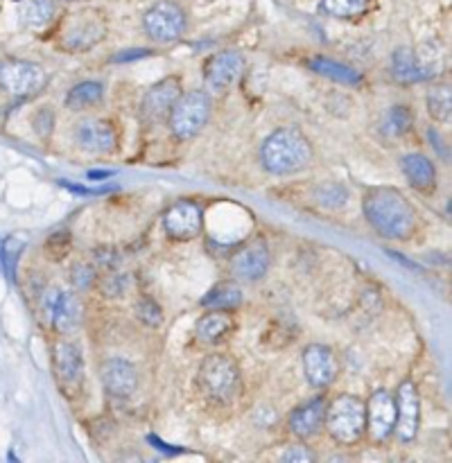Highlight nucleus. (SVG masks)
<instances>
[{
  "label": "nucleus",
  "instance_id": "f704fd0d",
  "mask_svg": "<svg viewBox=\"0 0 452 463\" xmlns=\"http://www.w3.org/2000/svg\"><path fill=\"white\" fill-rule=\"evenodd\" d=\"M68 247H71V235L66 231H59L57 238H50L48 244H45V251L50 253L52 258H63L68 253Z\"/></svg>",
  "mask_w": 452,
  "mask_h": 463
},
{
  "label": "nucleus",
  "instance_id": "a878e982",
  "mask_svg": "<svg viewBox=\"0 0 452 463\" xmlns=\"http://www.w3.org/2000/svg\"><path fill=\"white\" fill-rule=\"evenodd\" d=\"M240 301H242V294H240L238 288H233V285H217V288H212L211 292L203 297L202 306L203 307H211V310H233V307L240 306Z\"/></svg>",
  "mask_w": 452,
  "mask_h": 463
},
{
  "label": "nucleus",
  "instance_id": "bb28decb",
  "mask_svg": "<svg viewBox=\"0 0 452 463\" xmlns=\"http://www.w3.org/2000/svg\"><path fill=\"white\" fill-rule=\"evenodd\" d=\"M23 12V21L27 23L34 30H41V27L48 25L54 18V3L52 0H27Z\"/></svg>",
  "mask_w": 452,
  "mask_h": 463
},
{
  "label": "nucleus",
  "instance_id": "c9c22d12",
  "mask_svg": "<svg viewBox=\"0 0 452 463\" xmlns=\"http://www.w3.org/2000/svg\"><path fill=\"white\" fill-rule=\"evenodd\" d=\"M316 194H328V199H321V203H325L328 208L342 206V203L346 202V190L339 188V185H325V188H319Z\"/></svg>",
  "mask_w": 452,
  "mask_h": 463
},
{
  "label": "nucleus",
  "instance_id": "4be33fe9",
  "mask_svg": "<svg viewBox=\"0 0 452 463\" xmlns=\"http://www.w3.org/2000/svg\"><path fill=\"white\" fill-rule=\"evenodd\" d=\"M400 165L411 188H416L419 193L425 194H429L437 188V170H434L432 161H429L425 154H405Z\"/></svg>",
  "mask_w": 452,
  "mask_h": 463
},
{
  "label": "nucleus",
  "instance_id": "ddd939ff",
  "mask_svg": "<svg viewBox=\"0 0 452 463\" xmlns=\"http://www.w3.org/2000/svg\"><path fill=\"white\" fill-rule=\"evenodd\" d=\"M303 373H306L310 387H330L339 373V362L334 357L333 348L324 346V344H310L303 351Z\"/></svg>",
  "mask_w": 452,
  "mask_h": 463
},
{
  "label": "nucleus",
  "instance_id": "aec40b11",
  "mask_svg": "<svg viewBox=\"0 0 452 463\" xmlns=\"http://www.w3.org/2000/svg\"><path fill=\"white\" fill-rule=\"evenodd\" d=\"M325 419V401L324 398H312L306 405L297 407L289 416V432L297 439H310L324 428Z\"/></svg>",
  "mask_w": 452,
  "mask_h": 463
},
{
  "label": "nucleus",
  "instance_id": "dca6fc26",
  "mask_svg": "<svg viewBox=\"0 0 452 463\" xmlns=\"http://www.w3.org/2000/svg\"><path fill=\"white\" fill-rule=\"evenodd\" d=\"M267 269H269V251L262 240L247 244L231 258V271L235 279L244 280V283H258L260 279H265Z\"/></svg>",
  "mask_w": 452,
  "mask_h": 463
},
{
  "label": "nucleus",
  "instance_id": "cd10ccee",
  "mask_svg": "<svg viewBox=\"0 0 452 463\" xmlns=\"http://www.w3.org/2000/svg\"><path fill=\"white\" fill-rule=\"evenodd\" d=\"M371 0H321V9L334 18H355L369 9Z\"/></svg>",
  "mask_w": 452,
  "mask_h": 463
},
{
  "label": "nucleus",
  "instance_id": "2f4dec72",
  "mask_svg": "<svg viewBox=\"0 0 452 463\" xmlns=\"http://www.w3.org/2000/svg\"><path fill=\"white\" fill-rule=\"evenodd\" d=\"M136 312H138V319L145 326H149V328H158L163 324V310L154 298H143L138 307H136Z\"/></svg>",
  "mask_w": 452,
  "mask_h": 463
},
{
  "label": "nucleus",
  "instance_id": "20e7f679",
  "mask_svg": "<svg viewBox=\"0 0 452 463\" xmlns=\"http://www.w3.org/2000/svg\"><path fill=\"white\" fill-rule=\"evenodd\" d=\"M197 384L202 389V393L211 401L231 402L238 393L240 387V369L235 364L233 357L224 355V353H217V355H208L202 362L197 373Z\"/></svg>",
  "mask_w": 452,
  "mask_h": 463
},
{
  "label": "nucleus",
  "instance_id": "a211bd4d",
  "mask_svg": "<svg viewBox=\"0 0 452 463\" xmlns=\"http://www.w3.org/2000/svg\"><path fill=\"white\" fill-rule=\"evenodd\" d=\"M104 39V25L95 14H84V16L72 18L71 25L63 30L61 45L66 50H90L98 41Z\"/></svg>",
  "mask_w": 452,
  "mask_h": 463
},
{
  "label": "nucleus",
  "instance_id": "9d476101",
  "mask_svg": "<svg viewBox=\"0 0 452 463\" xmlns=\"http://www.w3.org/2000/svg\"><path fill=\"white\" fill-rule=\"evenodd\" d=\"M396 428V401L389 392L378 389L366 402V434L375 443L387 441Z\"/></svg>",
  "mask_w": 452,
  "mask_h": 463
},
{
  "label": "nucleus",
  "instance_id": "39448f33",
  "mask_svg": "<svg viewBox=\"0 0 452 463\" xmlns=\"http://www.w3.org/2000/svg\"><path fill=\"white\" fill-rule=\"evenodd\" d=\"M211 95L206 90H190V93H181L174 107L167 113V122H170V131L181 140L194 138L199 131L206 127L208 118H211Z\"/></svg>",
  "mask_w": 452,
  "mask_h": 463
},
{
  "label": "nucleus",
  "instance_id": "f8f14e48",
  "mask_svg": "<svg viewBox=\"0 0 452 463\" xmlns=\"http://www.w3.org/2000/svg\"><path fill=\"white\" fill-rule=\"evenodd\" d=\"M244 61L242 52L238 50H221V52L212 54L203 66V80L212 90H226L242 77Z\"/></svg>",
  "mask_w": 452,
  "mask_h": 463
},
{
  "label": "nucleus",
  "instance_id": "58836bf2",
  "mask_svg": "<svg viewBox=\"0 0 452 463\" xmlns=\"http://www.w3.org/2000/svg\"><path fill=\"white\" fill-rule=\"evenodd\" d=\"M90 181H99V179H108V176H113V172L111 170H90L89 175Z\"/></svg>",
  "mask_w": 452,
  "mask_h": 463
},
{
  "label": "nucleus",
  "instance_id": "393cba45",
  "mask_svg": "<svg viewBox=\"0 0 452 463\" xmlns=\"http://www.w3.org/2000/svg\"><path fill=\"white\" fill-rule=\"evenodd\" d=\"M104 98V84L102 81H81V84H75L66 95V104L72 111H81V109H90L95 104L102 102Z\"/></svg>",
  "mask_w": 452,
  "mask_h": 463
},
{
  "label": "nucleus",
  "instance_id": "0eeeda50",
  "mask_svg": "<svg viewBox=\"0 0 452 463\" xmlns=\"http://www.w3.org/2000/svg\"><path fill=\"white\" fill-rule=\"evenodd\" d=\"M163 229H165L167 238L179 240V242L194 240L203 231L202 206L197 202H190V199L172 203L163 215Z\"/></svg>",
  "mask_w": 452,
  "mask_h": 463
},
{
  "label": "nucleus",
  "instance_id": "e433bc0d",
  "mask_svg": "<svg viewBox=\"0 0 452 463\" xmlns=\"http://www.w3.org/2000/svg\"><path fill=\"white\" fill-rule=\"evenodd\" d=\"M283 461H287V463L315 461V455H312L306 446H292V448H287V452L283 455Z\"/></svg>",
  "mask_w": 452,
  "mask_h": 463
},
{
  "label": "nucleus",
  "instance_id": "4c0bfd02",
  "mask_svg": "<svg viewBox=\"0 0 452 463\" xmlns=\"http://www.w3.org/2000/svg\"><path fill=\"white\" fill-rule=\"evenodd\" d=\"M149 50H129V52H122L113 57V61H127V59H140V57H147Z\"/></svg>",
  "mask_w": 452,
  "mask_h": 463
},
{
  "label": "nucleus",
  "instance_id": "5701e85b",
  "mask_svg": "<svg viewBox=\"0 0 452 463\" xmlns=\"http://www.w3.org/2000/svg\"><path fill=\"white\" fill-rule=\"evenodd\" d=\"M391 72L400 84H419L432 77L429 66L419 61L411 48H398L391 59Z\"/></svg>",
  "mask_w": 452,
  "mask_h": 463
},
{
  "label": "nucleus",
  "instance_id": "ea45409f",
  "mask_svg": "<svg viewBox=\"0 0 452 463\" xmlns=\"http://www.w3.org/2000/svg\"><path fill=\"white\" fill-rule=\"evenodd\" d=\"M63 3H80V0H63Z\"/></svg>",
  "mask_w": 452,
  "mask_h": 463
},
{
  "label": "nucleus",
  "instance_id": "423d86ee",
  "mask_svg": "<svg viewBox=\"0 0 452 463\" xmlns=\"http://www.w3.org/2000/svg\"><path fill=\"white\" fill-rule=\"evenodd\" d=\"M188 18L181 5L172 3V0H158L152 7L145 12L143 27L145 34L156 43H174L184 36Z\"/></svg>",
  "mask_w": 452,
  "mask_h": 463
},
{
  "label": "nucleus",
  "instance_id": "4468645a",
  "mask_svg": "<svg viewBox=\"0 0 452 463\" xmlns=\"http://www.w3.org/2000/svg\"><path fill=\"white\" fill-rule=\"evenodd\" d=\"M45 317L57 333L66 335L75 330L81 321V303L68 289H52L45 297Z\"/></svg>",
  "mask_w": 452,
  "mask_h": 463
},
{
  "label": "nucleus",
  "instance_id": "6ab92c4d",
  "mask_svg": "<svg viewBox=\"0 0 452 463\" xmlns=\"http://www.w3.org/2000/svg\"><path fill=\"white\" fill-rule=\"evenodd\" d=\"M75 138L77 145L86 152H95V154H107L113 152L118 145V134L113 129L111 122L107 120H81L75 129Z\"/></svg>",
  "mask_w": 452,
  "mask_h": 463
},
{
  "label": "nucleus",
  "instance_id": "1a4fd4ad",
  "mask_svg": "<svg viewBox=\"0 0 452 463\" xmlns=\"http://www.w3.org/2000/svg\"><path fill=\"white\" fill-rule=\"evenodd\" d=\"M52 369L59 387L66 393L80 392L84 384V357L71 342H57L52 348Z\"/></svg>",
  "mask_w": 452,
  "mask_h": 463
},
{
  "label": "nucleus",
  "instance_id": "9b49d317",
  "mask_svg": "<svg viewBox=\"0 0 452 463\" xmlns=\"http://www.w3.org/2000/svg\"><path fill=\"white\" fill-rule=\"evenodd\" d=\"M181 95V81L179 77H167V80L156 81L152 89L145 93L143 102H140V118L147 125H156V122L167 120V113L174 107V102Z\"/></svg>",
  "mask_w": 452,
  "mask_h": 463
},
{
  "label": "nucleus",
  "instance_id": "72a5a7b5",
  "mask_svg": "<svg viewBox=\"0 0 452 463\" xmlns=\"http://www.w3.org/2000/svg\"><path fill=\"white\" fill-rule=\"evenodd\" d=\"M52 127H54V113L52 109H39L34 116V129L41 138H48L52 134Z\"/></svg>",
  "mask_w": 452,
  "mask_h": 463
},
{
  "label": "nucleus",
  "instance_id": "c756f323",
  "mask_svg": "<svg viewBox=\"0 0 452 463\" xmlns=\"http://www.w3.org/2000/svg\"><path fill=\"white\" fill-rule=\"evenodd\" d=\"M411 127V111L402 104H393L389 109V116H387V131L393 136H400L405 134L407 129Z\"/></svg>",
  "mask_w": 452,
  "mask_h": 463
},
{
  "label": "nucleus",
  "instance_id": "f257e3e1",
  "mask_svg": "<svg viewBox=\"0 0 452 463\" xmlns=\"http://www.w3.org/2000/svg\"><path fill=\"white\" fill-rule=\"evenodd\" d=\"M366 222L384 240H407L416 231V211L393 188H373L362 202Z\"/></svg>",
  "mask_w": 452,
  "mask_h": 463
},
{
  "label": "nucleus",
  "instance_id": "2eb2a0df",
  "mask_svg": "<svg viewBox=\"0 0 452 463\" xmlns=\"http://www.w3.org/2000/svg\"><path fill=\"white\" fill-rule=\"evenodd\" d=\"M393 401H396V428H393V432L398 434L402 443L414 441L420 420V402L414 383H410V380L402 383Z\"/></svg>",
  "mask_w": 452,
  "mask_h": 463
},
{
  "label": "nucleus",
  "instance_id": "7c9ffc66",
  "mask_svg": "<svg viewBox=\"0 0 452 463\" xmlns=\"http://www.w3.org/2000/svg\"><path fill=\"white\" fill-rule=\"evenodd\" d=\"M95 279H98V269H95L93 265H89V262H75V265H72L71 283L75 285L77 289L86 292V289L93 288Z\"/></svg>",
  "mask_w": 452,
  "mask_h": 463
},
{
  "label": "nucleus",
  "instance_id": "f03ea898",
  "mask_svg": "<svg viewBox=\"0 0 452 463\" xmlns=\"http://www.w3.org/2000/svg\"><path fill=\"white\" fill-rule=\"evenodd\" d=\"M312 147L298 129L285 127L265 138L260 147V163L269 175L285 176L301 172L310 165Z\"/></svg>",
  "mask_w": 452,
  "mask_h": 463
},
{
  "label": "nucleus",
  "instance_id": "6e6552de",
  "mask_svg": "<svg viewBox=\"0 0 452 463\" xmlns=\"http://www.w3.org/2000/svg\"><path fill=\"white\" fill-rule=\"evenodd\" d=\"M0 86L12 98H32L45 86V72L32 61H7L0 66Z\"/></svg>",
  "mask_w": 452,
  "mask_h": 463
},
{
  "label": "nucleus",
  "instance_id": "f3484780",
  "mask_svg": "<svg viewBox=\"0 0 452 463\" xmlns=\"http://www.w3.org/2000/svg\"><path fill=\"white\" fill-rule=\"evenodd\" d=\"M99 378H102V387L113 398H129L138 387V371L122 357H111V360L102 362Z\"/></svg>",
  "mask_w": 452,
  "mask_h": 463
},
{
  "label": "nucleus",
  "instance_id": "b1692460",
  "mask_svg": "<svg viewBox=\"0 0 452 463\" xmlns=\"http://www.w3.org/2000/svg\"><path fill=\"white\" fill-rule=\"evenodd\" d=\"M310 68L315 72H319V75L337 81V84H346V86L362 84V72L357 71V68L346 66V63H342V61H334V59L315 57L310 61Z\"/></svg>",
  "mask_w": 452,
  "mask_h": 463
},
{
  "label": "nucleus",
  "instance_id": "7ed1b4c3",
  "mask_svg": "<svg viewBox=\"0 0 452 463\" xmlns=\"http://www.w3.org/2000/svg\"><path fill=\"white\" fill-rule=\"evenodd\" d=\"M324 428L339 446H355L366 434V402L357 396H339L325 405Z\"/></svg>",
  "mask_w": 452,
  "mask_h": 463
},
{
  "label": "nucleus",
  "instance_id": "c85d7f7f",
  "mask_svg": "<svg viewBox=\"0 0 452 463\" xmlns=\"http://www.w3.org/2000/svg\"><path fill=\"white\" fill-rule=\"evenodd\" d=\"M428 109L434 120L450 122L452 104H450V86H434L428 93Z\"/></svg>",
  "mask_w": 452,
  "mask_h": 463
},
{
  "label": "nucleus",
  "instance_id": "412c9836",
  "mask_svg": "<svg viewBox=\"0 0 452 463\" xmlns=\"http://www.w3.org/2000/svg\"><path fill=\"white\" fill-rule=\"evenodd\" d=\"M235 321L233 317L229 315V310H211L197 321L194 326V335L202 344H208V346H215V344L226 342V339L233 335Z\"/></svg>",
  "mask_w": 452,
  "mask_h": 463
},
{
  "label": "nucleus",
  "instance_id": "473e14b6",
  "mask_svg": "<svg viewBox=\"0 0 452 463\" xmlns=\"http://www.w3.org/2000/svg\"><path fill=\"white\" fill-rule=\"evenodd\" d=\"M21 253H23V240L18 238L5 240L3 260H5V269H7V276H12V279H14V271H16V260Z\"/></svg>",
  "mask_w": 452,
  "mask_h": 463
}]
</instances>
